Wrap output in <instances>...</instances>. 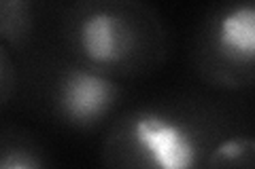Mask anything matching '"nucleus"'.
<instances>
[{"label":"nucleus","mask_w":255,"mask_h":169,"mask_svg":"<svg viewBox=\"0 0 255 169\" xmlns=\"http://www.w3.org/2000/svg\"><path fill=\"white\" fill-rule=\"evenodd\" d=\"M206 169H255L253 131L238 123L215 146Z\"/></svg>","instance_id":"7"},{"label":"nucleus","mask_w":255,"mask_h":169,"mask_svg":"<svg viewBox=\"0 0 255 169\" xmlns=\"http://www.w3.org/2000/svg\"><path fill=\"white\" fill-rule=\"evenodd\" d=\"M17 98L41 118L75 133H105L126 108L128 85L62 55L47 43L19 59Z\"/></svg>","instance_id":"3"},{"label":"nucleus","mask_w":255,"mask_h":169,"mask_svg":"<svg viewBox=\"0 0 255 169\" xmlns=\"http://www.w3.org/2000/svg\"><path fill=\"white\" fill-rule=\"evenodd\" d=\"M189 63L209 89L249 91L255 83V4L221 2L204 13L191 38Z\"/></svg>","instance_id":"4"},{"label":"nucleus","mask_w":255,"mask_h":169,"mask_svg":"<svg viewBox=\"0 0 255 169\" xmlns=\"http://www.w3.org/2000/svg\"><path fill=\"white\" fill-rule=\"evenodd\" d=\"M47 43L126 85L157 72L170 55L168 26L142 0H75L51 9Z\"/></svg>","instance_id":"1"},{"label":"nucleus","mask_w":255,"mask_h":169,"mask_svg":"<svg viewBox=\"0 0 255 169\" xmlns=\"http://www.w3.org/2000/svg\"><path fill=\"white\" fill-rule=\"evenodd\" d=\"M238 120L213 100H149L126 106L102 133L105 169H206Z\"/></svg>","instance_id":"2"},{"label":"nucleus","mask_w":255,"mask_h":169,"mask_svg":"<svg viewBox=\"0 0 255 169\" xmlns=\"http://www.w3.org/2000/svg\"><path fill=\"white\" fill-rule=\"evenodd\" d=\"M0 169H53V161L47 146L32 131L15 125H2Z\"/></svg>","instance_id":"6"},{"label":"nucleus","mask_w":255,"mask_h":169,"mask_svg":"<svg viewBox=\"0 0 255 169\" xmlns=\"http://www.w3.org/2000/svg\"><path fill=\"white\" fill-rule=\"evenodd\" d=\"M51 9L32 0H0V43L23 59L47 40Z\"/></svg>","instance_id":"5"},{"label":"nucleus","mask_w":255,"mask_h":169,"mask_svg":"<svg viewBox=\"0 0 255 169\" xmlns=\"http://www.w3.org/2000/svg\"><path fill=\"white\" fill-rule=\"evenodd\" d=\"M19 93V61L0 43V110H4Z\"/></svg>","instance_id":"8"}]
</instances>
